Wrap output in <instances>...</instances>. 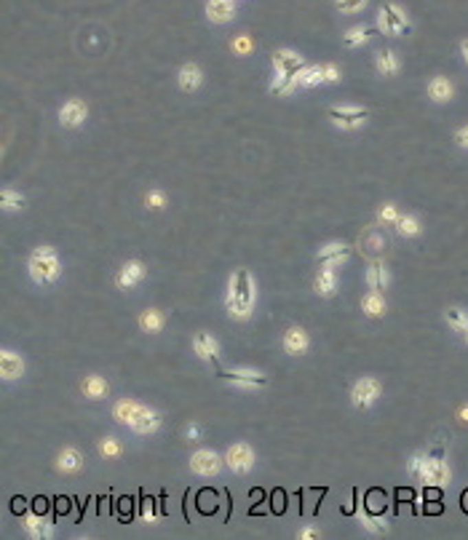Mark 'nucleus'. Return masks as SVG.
I'll return each instance as SVG.
<instances>
[{
  "label": "nucleus",
  "instance_id": "393cba45",
  "mask_svg": "<svg viewBox=\"0 0 468 540\" xmlns=\"http://www.w3.org/2000/svg\"><path fill=\"white\" fill-rule=\"evenodd\" d=\"M321 83H326L324 65H305L297 73V86H302V89H313V86H321Z\"/></svg>",
  "mask_w": 468,
  "mask_h": 540
},
{
  "label": "nucleus",
  "instance_id": "de8ad7c7",
  "mask_svg": "<svg viewBox=\"0 0 468 540\" xmlns=\"http://www.w3.org/2000/svg\"><path fill=\"white\" fill-rule=\"evenodd\" d=\"M460 503H463V511H468V490L460 495Z\"/></svg>",
  "mask_w": 468,
  "mask_h": 540
},
{
  "label": "nucleus",
  "instance_id": "4be33fe9",
  "mask_svg": "<svg viewBox=\"0 0 468 540\" xmlns=\"http://www.w3.org/2000/svg\"><path fill=\"white\" fill-rule=\"evenodd\" d=\"M391 284V273L383 262H372V268L367 270V286L372 292H386Z\"/></svg>",
  "mask_w": 468,
  "mask_h": 540
},
{
  "label": "nucleus",
  "instance_id": "0eeeda50",
  "mask_svg": "<svg viewBox=\"0 0 468 540\" xmlns=\"http://www.w3.org/2000/svg\"><path fill=\"white\" fill-rule=\"evenodd\" d=\"M329 118L340 128H359L370 118V110L367 107H329Z\"/></svg>",
  "mask_w": 468,
  "mask_h": 540
},
{
  "label": "nucleus",
  "instance_id": "4c0bfd02",
  "mask_svg": "<svg viewBox=\"0 0 468 540\" xmlns=\"http://www.w3.org/2000/svg\"><path fill=\"white\" fill-rule=\"evenodd\" d=\"M99 452H102L104 458H118V455H121V444L115 442V439H102Z\"/></svg>",
  "mask_w": 468,
  "mask_h": 540
},
{
  "label": "nucleus",
  "instance_id": "2f4dec72",
  "mask_svg": "<svg viewBox=\"0 0 468 540\" xmlns=\"http://www.w3.org/2000/svg\"><path fill=\"white\" fill-rule=\"evenodd\" d=\"M396 230H399V236H404V238H415V236H420L423 225H420L418 217H412V214H401L399 222H396Z\"/></svg>",
  "mask_w": 468,
  "mask_h": 540
},
{
  "label": "nucleus",
  "instance_id": "9b49d317",
  "mask_svg": "<svg viewBox=\"0 0 468 540\" xmlns=\"http://www.w3.org/2000/svg\"><path fill=\"white\" fill-rule=\"evenodd\" d=\"M161 415L155 412V409H150V407H145V404H140V409H137V415H134V420H131V431L134 434H140V436H153L158 428H161Z\"/></svg>",
  "mask_w": 468,
  "mask_h": 540
},
{
  "label": "nucleus",
  "instance_id": "dca6fc26",
  "mask_svg": "<svg viewBox=\"0 0 468 540\" xmlns=\"http://www.w3.org/2000/svg\"><path fill=\"white\" fill-rule=\"evenodd\" d=\"M0 374H3V380H19V377L25 374V361H22V356L14 353V350H3V353H0Z\"/></svg>",
  "mask_w": 468,
  "mask_h": 540
},
{
  "label": "nucleus",
  "instance_id": "37998d69",
  "mask_svg": "<svg viewBox=\"0 0 468 540\" xmlns=\"http://www.w3.org/2000/svg\"><path fill=\"white\" fill-rule=\"evenodd\" d=\"M185 439H188V442H201V425H198V423H190V425L185 428Z\"/></svg>",
  "mask_w": 468,
  "mask_h": 540
},
{
  "label": "nucleus",
  "instance_id": "49530a36",
  "mask_svg": "<svg viewBox=\"0 0 468 540\" xmlns=\"http://www.w3.org/2000/svg\"><path fill=\"white\" fill-rule=\"evenodd\" d=\"M460 54H463V59H466V65H468V38L460 43Z\"/></svg>",
  "mask_w": 468,
  "mask_h": 540
},
{
  "label": "nucleus",
  "instance_id": "4468645a",
  "mask_svg": "<svg viewBox=\"0 0 468 540\" xmlns=\"http://www.w3.org/2000/svg\"><path fill=\"white\" fill-rule=\"evenodd\" d=\"M86 115H89V107H86V102H80V99H67L65 104H62V110H59V121L65 123V126H80V123L86 121Z\"/></svg>",
  "mask_w": 468,
  "mask_h": 540
},
{
  "label": "nucleus",
  "instance_id": "bb28decb",
  "mask_svg": "<svg viewBox=\"0 0 468 540\" xmlns=\"http://www.w3.org/2000/svg\"><path fill=\"white\" fill-rule=\"evenodd\" d=\"M137 409H140V404H137L134 398H121V401L113 407V418H115V423H121V425H131Z\"/></svg>",
  "mask_w": 468,
  "mask_h": 540
},
{
  "label": "nucleus",
  "instance_id": "f704fd0d",
  "mask_svg": "<svg viewBox=\"0 0 468 540\" xmlns=\"http://www.w3.org/2000/svg\"><path fill=\"white\" fill-rule=\"evenodd\" d=\"M372 35H375V32H372L370 27H353V30L345 32V46H350V49H353V46H361V43L370 41Z\"/></svg>",
  "mask_w": 468,
  "mask_h": 540
},
{
  "label": "nucleus",
  "instance_id": "6ab92c4d",
  "mask_svg": "<svg viewBox=\"0 0 468 540\" xmlns=\"http://www.w3.org/2000/svg\"><path fill=\"white\" fill-rule=\"evenodd\" d=\"M313 286H316V295L321 297H332L337 292V273L335 268H329V265H321V270L316 273V281H313Z\"/></svg>",
  "mask_w": 468,
  "mask_h": 540
},
{
  "label": "nucleus",
  "instance_id": "aec40b11",
  "mask_svg": "<svg viewBox=\"0 0 468 540\" xmlns=\"http://www.w3.org/2000/svg\"><path fill=\"white\" fill-rule=\"evenodd\" d=\"M206 14H209V19L212 22H230L233 16H236V5H233V0H209L206 3Z\"/></svg>",
  "mask_w": 468,
  "mask_h": 540
},
{
  "label": "nucleus",
  "instance_id": "8fccbe9b",
  "mask_svg": "<svg viewBox=\"0 0 468 540\" xmlns=\"http://www.w3.org/2000/svg\"><path fill=\"white\" fill-rule=\"evenodd\" d=\"M466 343H468V332H466Z\"/></svg>",
  "mask_w": 468,
  "mask_h": 540
},
{
  "label": "nucleus",
  "instance_id": "f03ea898",
  "mask_svg": "<svg viewBox=\"0 0 468 540\" xmlns=\"http://www.w3.org/2000/svg\"><path fill=\"white\" fill-rule=\"evenodd\" d=\"M305 67L302 56L297 51L281 49L273 54V70H276V80H273L271 91L273 94H289L292 89H297V73Z\"/></svg>",
  "mask_w": 468,
  "mask_h": 540
},
{
  "label": "nucleus",
  "instance_id": "412c9836",
  "mask_svg": "<svg viewBox=\"0 0 468 540\" xmlns=\"http://www.w3.org/2000/svg\"><path fill=\"white\" fill-rule=\"evenodd\" d=\"M80 391L86 398H91V401H97V398H104L107 396V380L104 377H99V374H86L83 380H80Z\"/></svg>",
  "mask_w": 468,
  "mask_h": 540
},
{
  "label": "nucleus",
  "instance_id": "f257e3e1",
  "mask_svg": "<svg viewBox=\"0 0 468 540\" xmlns=\"http://www.w3.org/2000/svg\"><path fill=\"white\" fill-rule=\"evenodd\" d=\"M254 275L247 268H238L230 275V292H227V313L233 319L247 321L254 311Z\"/></svg>",
  "mask_w": 468,
  "mask_h": 540
},
{
  "label": "nucleus",
  "instance_id": "1a4fd4ad",
  "mask_svg": "<svg viewBox=\"0 0 468 540\" xmlns=\"http://www.w3.org/2000/svg\"><path fill=\"white\" fill-rule=\"evenodd\" d=\"M222 468V458L214 449H198L190 458V471L198 476H217Z\"/></svg>",
  "mask_w": 468,
  "mask_h": 540
},
{
  "label": "nucleus",
  "instance_id": "72a5a7b5",
  "mask_svg": "<svg viewBox=\"0 0 468 540\" xmlns=\"http://www.w3.org/2000/svg\"><path fill=\"white\" fill-rule=\"evenodd\" d=\"M444 319L447 324L455 329V332H468V313L466 311H460V308H447V313H444Z\"/></svg>",
  "mask_w": 468,
  "mask_h": 540
},
{
  "label": "nucleus",
  "instance_id": "ddd939ff",
  "mask_svg": "<svg viewBox=\"0 0 468 540\" xmlns=\"http://www.w3.org/2000/svg\"><path fill=\"white\" fill-rule=\"evenodd\" d=\"M281 345H284V350L289 353V356H302L305 350H308V335H305V329L302 326H289L287 332H284V337H281Z\"/></svg>",
  "mask_w": 468,
  "mask_h": 540
},
{
  "label": "nucleus",
  "instance_id": "c85d7f7f",
  "mask_svg": "<svg viewBox=\"0 0 468 540\" xmlns=\"http://www.w3.org/2000/svg\"><path fill=\"white\" fill-rule=\"evenodd\" d=\"M359 521L364 524V530H370V532H375V535H386L388 532V521L383 519V514H372V511H361L359 514Z\"/></svg>",
  "mask_w": 468,
  "mask_h": 540
},
{
  "label": "nucleus",
  "instance_id": "9d476101",
  "mask_svg": "<svg viewBox=\"0 0 468 540\" xmlns=\"http://www.w3.org/2000/svg\"><path fill=\"white\" fill-rule=\"evenodd\" d=\"M225 463L230 466L233 473H247V471H252V466H254V452H252V447H249V444L238 442L227 449Z\"/></svg>",
  "mask_w": 468,
  "mask_h": 540
},
{
  "label": "nucleus",
  "instance_id": "cd10ccee",
  "mask_svg": "<svg viewBox=\"0 0 468 540\" xmlns=\"http://www.w3.org/2000/svg\"><path fill=\"white\" fill-rule=\"evenodd\" d=\"M361 308H364V313L372 316V319H380L383 313H386V300H383V292H367L364 300H361Z\"/></svg>",
  "mask_w": 468,
  "mask_h": 540
},
{
  "label": "nucleus",
  "instance_id": "a878e982",
  "mask_svg": "<svg viewBox=\"0 0 468 540\" xmlns=\"http://www.w3.org/2000/svg\"><path fill=\"white\" fill-rule=\"evenodd\" d=\"M455 94V89H452V83L447 80V78H434L431 83H428V97L434 99V102H449Z\"/></svg>",
  "mask_w": 468,
  "mask_h": 540
},
{
  "label": "nucleus",
  "instance_id": "b1692460",
  "mask_svg": "<svg viewBox=\"0 0 468 540\" xmlns=\"http://www.w3.org/2000/svg\"><path fill=\"white\" fill-rule=\"evenodd\" d=\"M201 80H203V75H201V67L196 62H188V65L179 67V89L182 91H196Z\"/></svg>",
  "mask_w": 468,
  "mask_h": 540
},
{
  "label": "nucleus",
  "instance_id": "09e8293b",
  "mask_svg": "<svg viewBox=\"0 0 468 540\" xmlns=\"http://www.w3.org/2000/svg\"><path fill=\"white\" fill-rule=\"evenodd\" d=\"M458 415H460V420H463V423H468V407H463Z\"/></svg>",
  "mask_w": 468,
  "mask_h": 540
},
{
  "label": "nucleus",
  "instance_id": "a18cd8bd",
  "mask_svg": "<svg viewBox=\"0 0 468 540\" xmlns=\"http://www.w3.org/2000/svg\"><path fill=\"white\" fill-rule=\"evenodd\" d=\"M300 538H321V532H319V527H302L300 530Z\"/></svg>",
  "mask_w": 468,
  "mask_h": 540
},
{
  "label": "nucleus",
  "instance_id": "e433bc0d",
  "mask_svg": "<svg viewBox=\"0 0 468 540\" xmlns=\"http://www.w3.org/2000/svg\"><path fill=\"white\" fill-rule=\"evenodd\" d=\"M399 209H396L394 203H386L380 212H377V220H380V225H396L399 222Z\"/></svg>",
  "mask_w": 468,
  "mask_h": 540
},
{
  "label": "nucleus",
  "instance_id": "c9c22d12",
  "mask_svg": "<svg viewBox=\"0 0 468 540\" xmlns=\"http://www.w3.org/2000/svg\"><path fill=\"white\" fill-rule=\"evenodd\" d=\"M140 516L145 519V521H158V516H161V511H158V503L153 500V497H145L142 500V506H140Z\"/></svg>",
  "mask_w": 468,
  "mask_h": 540
},
{
  "label": "nucleus",
  "instance_id": "c03bdc74",
  "mask_svg": "<svg viewBox=\"0 0 468 540\" xmlns=\"http://www.w3.org/2000/svg\"><path fill=\"white\" fill-rule=\"evenodd\" d=\"M455 142H458L460 148L468 150V126H463V128H458V131H455Z\"/></svg>",
  "mask_w": 468,
  "mask_h": 540
},
{
  "label": "nucleus",
  "instance_id": "5701e85b",
  "mask_svg": "<svg viewBox=\"0 0 468 540\" xmlns=\"http://www.w3.org/2000/svg\"><path fill=\"white\" fill-rule=\"evenodd\" d=\"M80 466H83V455L75 447H65L59 452V458H56V468L62 473H75V471H80Z\"/></svg>",
  "mask_w": 468,
  "mask_h": 540
},
{
  "label": "nucleus",
  "instance_id": "473e14b6",
  "mask_svg": "<svg viewBox=\"0 0 468 540\" xmlns=\"http://www.w3.org/2000/svg\"><path fill=\"white\" fill-rule=\"evenodd\" d=\"M399 59H396V54L391 49H386V51H380L377 54V70L383 75H396L399 73Z\"/></svg>",
  "mask_w": 468,
  "mask_h": 540
},
{
  "label": "nucleus",
  "instance_id": "a211bd4d",
  "mask_svg": "<svg viewBox=\"0 0 468 540\" xmlns=\"http://www.w3.org/2000/svg\"><path fill=\"white\" fill-rule=\"evenodd\" d=\"M193 350L198 353V359H203V361H217L220 345H217V340L209 332H198L196 337H193Z\"/></svg>",
  "mask_w": 468,
  "mask_h": 540
},
{
  "label": "nucleus",
  "instance_id": "f8f14e48",
  "mask_svg": "<svg viewBox=\"0 0 468 540\" xmlns=\"http://www.w3.org/2000/svg\"><path fill=\"white\" fill-rule=\"evenodd\" d=\"M145 275H148L145 262L129 260V262H124V268L118 270V275H115V286H118V289H134Z\"/></svg>",
  "mask_w": 468,
  "mask_h": 540
},
{
  "label": "nucleus",
  "instance_id": "58836bf2",
  "mask_svg": "<svg viewBox=\"0 0 468 540\" xmlns=\"http://www.w3.org/2000/svg\"><path fill=\"white\" fill-rule=\"evenodd\" d=\"M337 3V8L343 11V14H353V11H361L364 5H367V0H335Z\"/></svg>",
  "mask_w": 468,
  "mask_h": 540
},
{
  "label": "nucleus",
  "instance_id": "c756f323",
  "mask_svg": "<svg viewBox=\"0 0 468 540\" xmlns=\"http://www.w3.org/2000/svg\"><path fill=\"white\" fill-rule=\"evenodd\" d=\"M164 324H166V316H164L158 308H150V311H145V313L140 316V326H142L145 332H150V335L161 332V329H164Z\"/></svg>",
  "mask_w": 468,
  "mask_h": 540
},
{
  "label": "nucleus",
  "instance_id": "7ed1b4c3",
  "mask_svg": "<svg viewBox=\"0 0 468 540\" xmlns=\"http://www.w3.org/2000/svg\"><path fill=\"white\" fill-rule=\"evenodd\" d=\"M27 273H30V278L35 284H54L59 278V273H62L56 251L51 246H38L30 254V260H27Z\"/></svg>",
  "mask_w": 468,
  "mask_h": 540
},
{
  "label": "nucleus",
  "instance_id": "423d86ee",
  "mask_svg": "<svg viewBox=\"0 0 468 540\" xmlns=\"http://www.w3.org/2000/svg\"><path fill=\"white\" fill-rule=\"evenodd\" d=\"M380 393H383L380 380H375V377H361V380L353 385V391H350V401H353L356 409H370L372 404L380 398Z\"/></svg>",
  "mask_w": 468,
  "mask_h": 540
},
{
  "label": "nucleus",
  "instance_id": "a19ab883",
  "mask_svg": "<svg viewBox=\"0 0 468 540\" xmlns=\"http://www.w3.org/2000/svg\"><path fill=\"white\" fill-rule=\"evenodd\" d=\"M233 49L238 51V54H249V51L254 49V43H252V38L241 35V38H236V41H233Z\"/></svg>",
  "mask_w": 468,
  "mask_h": 540
},
{
  "label": "nucleus",
  "instance_id": "ea45409f",
  "mask_svg": "<svg viewBox=\"0 0 468 540\" xmlns=\"http://www.w3.org/2000/svg\"><path fill=\"white\" fill-rule=\"evenodd\" d=\"M145 203H148L150 209H164L166 206V196L161 190H150L148 196H145Z\"/></svg>",
  "mask_w": 468,
  "mask_h": 540
},
{
  "label": "nucleus",
  "instance_id": "2eb2a0df",
  "mask_svg": "<svg viewBox=\"0 0 468 540\" xmlns=\"http://www.w3.org/2000/svg\"><path fill=\"white\" fill-rule=\"evenodd\" d=\"M348 257H350V246L348 244H326V246H321V251L316 254L319 265H329V268L343 265Z\"/></svg>",
  "mask_w": 468,
  "mask_h": 540
},
{
  "label": "nucleus",
  "instance_id": "7c9ffc66",
  "mask_svg": "<svg viewBox=\"0 0 468 540\" xmlns=\"http://www.w3.org/2000/svg\"><path fill=\"white\" fill-rule=\"evenodd\" d=\"M0 206L5 209V212H19V209H25L27 201L22 193H16V190H11V188H3V193H0Z\"/></svg>",
  "mask_w": 468,
  "mask_h": 540
},
{
  "label": "nucleus",
  "instance_id": "20e7f679",
  "mask_svg": "<svg viewBox=\"0 0 468 540\" xmlns=\"http://www.w3.org/2000/svg\"><path fill=\"white\" fill-rule=\"evenodd\" d=\"M418 479L425 482V484H434V487H444V484H449L452 473H449L447 460L436 452V455H423V466H420Z\"/></svg>",
  "mask_w": 468,
  "mask_h": 540
},
{
  "label": "nucleus",
  "instance_id": "79ce46f5",
  "mask_svg": "<svg viewBox=\"0 0 468 540\" xmlns=\"http://www.w3.org/2000/svg\"><path fill=\"white\" fill-rule=\"evenodd\" d=\"M324 78H326V83H337V80H340V67L324 65Z\"/></svg>",
  "mask_w": 468,
  "mask_h": 540
},
{
  "label": "nucleus",
  "instance_id": "f3484780",
  "mask_svg": "<svg viewBox=\"0 0 468 540\" xmlns=\"http://www.w3.org/2000/svg\"><path fill=\"white\" fill-rule=\"evenodd\" d=\"M25 530L30 538H38V540H46L54 535V527H51V521L46 519V516L41 514H25Z\"/></svg>",
  "mask_w": 468,
  "mask_h": 540
},
{
  "label": "nucleus",
  "instance_id": "6e6552de",
  "mask_svg": "<svg viewBox=\"0 0 468 540\" xmlns=\"http://www.w3.org/2000/svg\"><path fill=\"white\" fill-rule=\"evenodd\" d=\"M217 377L227 380V383H236V385H244V388H263V385H268V377L263 372H252V369H220Z\"/></svg>",
  "mask_w": 468,
  "mask_h": 540
},
{
  "label": "nucleus",
  "instance_id": "39448f33",
  "mask_svg": "<svg viewBox=\"0 0 468 540\" xmlns=\"http://www.w3.org/2000/svg\"><path fill=\"white\" fill-rule=\"evenodd\" d=\"M377 27H380V32H386V35H407L410 32V22H407V16H404V11L394 5V3H386L383 8H380V14H377Z\"/></svg>",
  "mask_w": 468,
  "mask_h": 540
}]
</instances>
